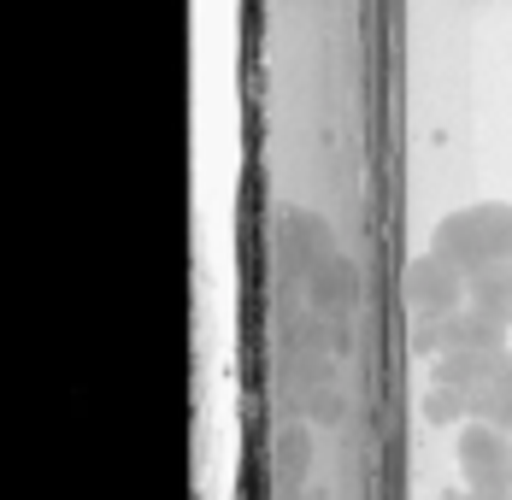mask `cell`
Wrapping results in <instances>:
<instances>
[{
    "label": "cell",
    "mask_w": 512,
    "mask_h": 500,
    "mask_svg": "<svg viewBox=\"0 0 512 500\" xmlns=\"http://www.w3.org/2000/svg\"><path fill=\"white\" fill-rule=\"evenodd\" d=\"M471 418H489L495 430H507V436H512V377L495 371V383L471 395Z\"/></svg>",
    "instance_id": "cell-7"
},
{
    "label": "cell",
    "mask_w": 512,
    "mask_h": 500,
    "mask_svg": "<svg viewBox=\"0 0 512 500\" xmlns=\"http://www.w3.org/2000/svg\"><path fill=\"white\" fill-rule=\"evenodd\" d=\"M412 353L418 359H436L442 353V318H430V312H412Z\"/></svg>",
    "instance_id": "cell-10"
},
{
    "label": "cell",
    "mask_w": 512,
    "mask_h": 500,
    "mask_svg": "<svg viewBox=\"0 0 512 500\" xmlns=\"http://www.w3.org/2000/svg\"><path fill=\"white\" fill-rule=\"evenodd\" d=\"M424 418H430V424H460V418H471V395L436 383V389L424 395Z\"/></svg>",
    "instance_id": "cell-8"
},
{
    "label": "cell",
    "mask_w": 512,
    "mask_h": 500,
    "mask_svg": "<svg viewBox=\"0 0 512 500\" xmlns=\"http://www.w3.org/2000/svg\"><path fill=\"white\" fill-rule=\"evenodd\" d=\"M465 300L483 306L489 318L512 324V265H483V271H471V277H465Z\"/></svg>",
    "instance_id": "cell-6"
},
{
    "label": "cell",
    "mask_w": 512,
    "mask_h": 500,
    "mask_svg": "<svg viewBox=\"0 0 512 500\" xmlns=\"http://www.w3.org/2000/svg\"><path fill=\"white\" fill-rule=\"evenodd\" d=\"M465 483H471V489H477L483 500H512V459L489 465V471H471Z\"/></svg>",
    "instance_id": "cell-9"
},
{
    "label": "cell",
    "mask_w": 512,
    "mask_h": 500,
    "mask_svg": "<svg viewBox=\"0 0 512 500\" xmlns=\"http://www.w3.org/2000/svg\"><path fill=\"white\" fill-rule=\"evenodd\" d=\"M407 306L412 312H430V318H448L454 306H465V271L448 265L442 253H418L407 265Z\"/></svg>",
    "instance_id": "cell-2"
},
{
    "label": "cell",
    "mask_w": 512,
    "mask_h": 500,
    "mask_svg": "<svg viewBox=\"0 0 512 500\" xmlns=\"http://www.w3.org/2000/svg\"><path fill=\"white\" fill-rule=\"evenodd\" d=\"M430 248L442 253L448 265H460L465 277L483 271V265H512V206L507 200H477L460 206L436 224Z\"/></svg>",
    "instance_id": "cell-1"
},
{
    "label": "cell",
    "mask_w": 512,
    "mask_h": 500,
    "mask_svg": "<svg viewBox=\"0 0 512 500\" xmlns=\"http://www.w3.org/2000/svg\"><path fill=\"white\" fill-rule=\"evenodd\" d=\"M501 459H512V436H507V430H495L489 418L460 424V465H465V477H471V471H489V465H501Z\"/></svg>",
    "instance_id": "cell-5"
},
{
    "label": "cell",
    "mask_w": 512,
    "mask_h": 500,
    "mask_svg": "<svg viewBox=\"0 0 512 500\" xmlns=\"http://www.w3.org/2000/svg\"><path fill=\"white\" fill-rule=\"evenodd\" d=\"M507 353V324L501 318H489L483 306H454L448 318H442V353Z\"/></svg>",
    "instance_id": "cell-3"
},
{
    "label": "cell",
    "mask_w": 512,
    "mask_h": 500,
    "mask_svg": "<svg viewBox=\"0 0 512 500\" xmlns=\"http://www.w3.org/2000/svg\"><path fill=\"white\" fill-rule=\"evenodd\" d=\"M495 371H501V353H436V377L430 383H442V389H460V395H477V389H489L495 383Z\"/></svg>",
    "instance_id": "cell-4"
},
{
    "label": "cell",
    "mask_w": 512,
    "mask_h": 500,
    "mask_svg": "<svg viewBox=\"0 0 512 500\" xmlns=\"http://www.w3.org/2000/svg\"><path fill=\"white\" fill-rule=\"evenodd\" d=\"M501 377H512V348H507V353H501Z\"/></svg>",
    "instance_id": "cell-11"
}]
</instances>
